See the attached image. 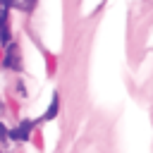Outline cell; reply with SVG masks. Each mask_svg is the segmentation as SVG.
<instances>
[{"label": "cell", "instance_id": "6", "mask_svg": "<svg viewBox=\"0 0 153 153\" xmlns=\"http://www.w3.org/2000/svg\"><path fill=\"white\" fill-rule=\"evenodd\" d=\"M7 136H10V131L5 129V124H0V139H7Z\"/></svg>", "mask_w": 153, "mask_h": 153}, {"label": "cell", "instance_id": "2", "mask_svg": "<svg viewBox=\"0 0 153 153\" xmlns=\"http://www.w3.org/2000/svg\"><path fill=\"white\" fill-rule=\"evenodd\" d=\"M5 67H10V69H19V60H17V45H7Z\"/></svg>", "mask_w": 153, "mask_h": 153}, {"label": "cell", "instance_id": "4", "mask_svg": "<svg viewBox=\"0 0 153 153\" xmlns=\"http://www.w3.org/2000/svg\"><path fill=\"white\" fill-rule=\"evenodd\" d=\"M0 5L7 10V7H14V5H19V2H17V0H0Z\"/></svg>", "mask_w": 153, "mask_h": 153}, {"label": "cell", "instance_id": "1", "mask_svg": "<svg viewBox=\"0 0 153 153\" xmlns=\"http://www.w3.org/2000/svg\"><path fill=\"white\" fill-rule=\"evenodd\" d=\"M31 129H33V122H31V120H24L17 129H12V131H10V136H12L14 141H26V139H29V134H31Z\"/></svg>", "mask_w": 153, "mask_h": 153}, {"label": "cell", "instance_id": "5", "mask_svg": "<svg viewBox=\"0 0 153 153\" xmlns=\"http://www.w3.org/2000/svg\"><path fill=\"white\" fill-rule=\"evenodd\" d=\"M33 7H36V0H24V10L26 12H31Z\"/></svg>", "mask_w": 153, "mask_h": 153}, {"label": "cell", "instance_id": "3", "mask_svg": "<svg viewBox=\"0 0 153 153\" xmlns=\"http://www.w3.org/2000/svg\"><path fill=\"white\" fill-rule=\"evenodd\" d=\"M57 110H60V96L55 93L53 100H50V105H48V110H45V115H43V120H53L57 115Z\"/></svg>", "mask_w": 153, "mask_h": 153}]
</instances>
